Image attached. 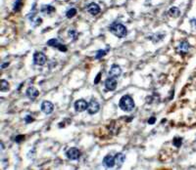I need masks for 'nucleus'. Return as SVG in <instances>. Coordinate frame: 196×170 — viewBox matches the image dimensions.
Instances as JSON below:
<instances>
[{"mask_svg": "<svg viewBox=\"0 0 196 170\" xmlns=\"http://www.w3.org/2000/svg\"><path fill=\"white\" fill-rule=\"evenodd\" d=\"M99 103L94 100V99H91V101L88 103V107H87V111H88L89 114H96L97 111H99Z\"/></svg>", "mask_w": 196, "mask_h": 170, "instance_id": "20e7f679", "label": "nucleus"}, {"mask_svg": "<svg viewBox=\"0 0 196 170\" xmlns=\"http://www.w3.org/2000/svg\"><path fill=\"white\" fill-rule=\"evenodd\" d=\"M87 11H88V13L92 16H96L100 12V7L96 3H90L89 5L87 6Z\"/></svg>", "mask_w": 196, "mask_h": 170, "instance_id": "f8f14e48", "label": "nucleus"}, {"mask_svg": "<svg viewBox=\"0 0 196 170\" xmlns=\"http://www.w3.org/2000/svg\"><path fill=\"white\" fill-rule=\"evenodd\" d=\"M106 55V51L104 50H99L96 54V56H95V59H101L102 57H104Z\"/></svg>", "mask_w": 196, "mask_h": 170, "instance_id": "412c9836", "label": "nucleus"}, {"mask_svg": "<svg viewBox=\"0 0 196 170\" xmlns=\"http://www.w3.org/2000/svg\"><path fill=\"white\" fill-rule=\"evenodd\" d=\"M100 77H101V73H98L97 76H96V78H95V80H94V83H95V84H97L98 82L100 81Z\"/></svg>", "mask_w": 196, "mask_h": 170, "instance_id": "a878e982", "label": "nucleus"}, {"mask_svg": "<svg viewBox=\"0 0 196 170\" xmlns=\"http://www.w3.org/2000/svg\"><path fill=\"white\" fill-rule=\"evenodd\" d=\"M121 74H122V69L119 67L118 65H113L110 69V72H109V75L110 77H119Z\"/></svg>", "mask_w": 196, "mask_h": 170, "instance_id": "9d476101", "label": "nucleus"}, {"mask_svg": "<svg viewBox=\"0 0 196 170\" xmlns=\"http://www.w3.org/2000/svg\"><path fill=\"white\" fill-rule=\"evenodd\" d=\"M66 156L71 160H77V159H80L81 152L78 151V149H76V148H72V149H70L69 151H67Z\"/></svg>", "mask_w": 196, "mask_h": 170, "instance_id": "39448f33", "label": "nucleus"}, {"mask_svg": "<svg viewBox=\"0 0 196 170\" xmlns=\"http://www.w3.org/2000/svg\"><path fill=\"white\" fill-rule=\"evenodd\" d=\"M105 87L107 90L109 91H114L117 87V79L115 77H109L105 81Z\"/></svg>", "mask_w": 196, "mask_h": 170, "instance_id": "1a4fd4ad", "label": "nucleus"}, {"mask_svg": "<svg viewBox=\"0 0 196 170\" xmlns=\"http://www.w3.org/2000/svg\"><path fill=\"white\" fill-rule=\"evenodd\" d=\"M40 10H41V12H43V13H45V14H51L55 11V8L51 5H43L42 7H41Z\"/></svg>", "mask_w": 196, "mask_h": 170, "instance_id": "f3484780", "label": "nucleus"}, {"mask_svg": "<svg viewBox=\"0 0 196 170\" xmlns=\"http://www.w3.org/2000/svg\"><path fill=\"white\" fill-rule=\"evenodd\" d=\"M181 144H182V139L181 138V137H174V140H173L174 146L177 147V148H180L181 146Z\"/></svg>", "mask_w": 196, "mask_h": 170, "instance_id": "a211bd4d", "label": "nucleus"}, {"mask_svg": "<svg viewBox=\"0 0 196 170\" xmlns=\"http://www.w3.org/2000/svg\"><path fill=\"white\" fill-rule=\"evenodd\" d=\"M25 121H26L27 123H30L32 121H33V118L32 115H27L26 117H25Z\"/></svg>", "mask_w": 196, "mask_h": 170, "instance_id": "b1692460", "label": "nucleus"}, {"mask_svg": "<svg viewBox=\"0 0 196 170\" xmlns=\"http://www.w3.org/2000/svg\"><path fill=\"white\" fill-rule=\"evenodd\" d=\"M103 164H104V166H106L108 168L113 167L116 164L115 163V156H113L112 155H107L103 159Z\"/></svg>", "mask_w": 196, "mask_h": 170, "instance_id": "9b49d317", "label": "nucleus"}, {"mask_svg": "<svg viewBox=\"0 0 196 170\" xmlns=\"http://www.w3.org/2000/svg\"><path fill=\"white\" fill-rule=\"evenodd\" d=\"M24 139H25V136H23V135H21V136H17L16 138H15V142L20 143L21 141H24Z\"/></svg>", "mask_w": 196, "mask_h": 170, "instance_id": "5701e85b", "label": "nucleus"}, {"mask_svg": "<svg viewBox=\"0 0 196 170\" xmlns=\"http://www.w3.org/2000/svg\"><path fill=\"white\" fill-rule=\"evenodd\" d=\"M125 159H126V157H125L124 153H122V152L117 153V155L115 156V163L117 165H119V166H122V164L125 161Z\"/></svg>", "mask_w": 196, "mask_h": 170, "instance_id": "2eb2a0df", "label": "nucleus"}, {"mask_svg": "<svg viewBox=\"0 0 196 170\" xmlns=\"http://www.w3.org/2000/svg\"><path fill=\"white\" fill-rule=\"evenodd\" d=\"M0 90H1L2 92H5V91L9 90V83H8L6 80H4V79L1 80V86H0Z\"/></svg>", "mask_w": 196, "mask_h": 170, "instance_id": "6ab92c4d", "label": "nucleus"}, {"mask_svg": "<svg viewBox=\"0 0 196 170\" xmlns=\"http://www.w3.org/2000/svg\"><path fill=\"white\" fill-rule=\"evenodd\" d=\"M47 45H49V46L56 47V48H58V49H59V50L62 51V52H66V51H67V47L65 46V45L59 43V41H58L57 39H55V38L50 39V40L48 41V42H47Z\"/></svg>", "mask_w": 196, "mask_h": 170, "instance_id": "6e6552de", "label": "nucleus"}, {"mask_svg": "<svg viewBox=\"0 0 196 170\" xmlns=\"http://www.w3.org/2000/svg\"><path fill=\"white\" fill-rule=\"evenodd\" d=\"M21 7H22V0H17L15 5H14V10L15 11H19Z\"/></svg>", "mask_w": 196, "mask_h": 170, "instance_id": "4be33fe9", "label": "nucleus"}, {"mask_svg": "<svg viewBox=\"0 0 196 170\" xmlns=\"http://www.w3.org/2000/svg\"><path fill=\"white\" fill-rule=\"evenodd\" d=\"M155 121H156V118L154 117H150V119L148 120V124H154V123H155Z\"/></svg>", "mask_w": 196, "mask_h": 170, "instance_id": "393cba45", "label": "nucleus"}, {"mask_svg": "<svg viewBox=\"0 0 196 170\" xmlns=\"http://www.w3.org/2000/svg\"><path fill=\"white\" fill-rule=\"evenodd\" d=\"M87 107H88V104L87 102H85L83 99H80V100H78L76 103H75V110L77 111H83L87 109Z\"/></svg>", "mask_w": 196, "mask_h": 170, "instance_id": "0eeeda50", "label": "nucleus"}, {"mask_svg": "<svg viewBox=\"0 0 196 170\" xmlns=\"http://www.w3.org/2000/svg\"><path fill=\"white\" fill-rule=\"evenodd\" d=\"M26 94H27V96L31 99V100H33V99H35L37 96H38L39 93H38V90L35 89V87H30V88L27 90Z\"/></svg>", "mask_w": 196, "mask_h": 170, "instance_id": "ddd939ff", "label": "nucleus"}, {"mask_svg": "<svg viewBox=\"0 0 196 170\" xmlns=\"http://www.w3.org/2000/svg\"><path fill=\"white\" fill-rule=\"evenodd\" d=\"M189 49V44L186 42V41H182V42L178 45V52L181 54H185Z\"/></svg>", "mask_w": 196, "mask_h": 170, "instance_id": "4468645a", "label": "nucleus"}, {"mask_svg": "<svg viewBox=\"0 0 196 170\" xmlns=\"http://www.w3.org/2000/svg\"><path fill=\"white\" fill-rule=\"evenodd\" d=\"M53 110H54V106L51 102L44 101V102H42V104H41V111H42L45 114H52Z\"/></svg>", "mask_w": 196, "mask_h": 170, "instance_id": "423d86ee", "label": "nucleus"}, {"mask_svg": "<svg viewBox=\"0 0 196 170\" xmlns=\"http://www.w3.org/2000/svg\"><path fill=\"white\" fill-rule=\"evenodd\" d=\"M119 106L124 111H131L135 109V102L130 95H125L121 98Z\"/></svg>", "mask_w": 196, "mask_h": 170, "instance_id": "f257e3e1", "label": "nucleus"}, {"mask_svg": "<svg viewBox=\"0 0 196 170\" xmlns=\"http://www.w3.org/2000/svg\"><path fill=\"white\" fill-rule=\"evenodd\" d=\"M109 30H110V31L112 32V34H113L115 36L119 37V38L125 37L128 34L127 27L122 24H117V23L112 24L111 26L109 27Z\"/></svg>", "mask_w": 196, "mask_h": 170, "instance_id": "f03ea898", "label": "nucleus"}, {"mask_svg": "<svg viewBox=\"0 0 196 170\" xmlns=\"http://www.w3.org/2000/svg\"><path fill=\"white\" fill-rule=\"evenodd\" d=\"M169 15L173 18H178L181 15V10L178 7H172L169 10Z\"/></svg>", "mask_w": 196, "mask_h": 170, "instance_id": "dca6fc26", "label": "nucleus"}, {"mask_svg": "<svg viewBox=\"0 0 196 170\" xmlns=\"http://www.w3.org/2000/svg\"><path fill=\"white\" fill-rule=\"evenodd\" d=\"M6 66H9V63H6V64H3V65H1V69H4L6 67Z\"/></svg>", "mask_w": 196, "mask_h": 170, "instance_id": "bb28decb", "label": "nucleus"}, {"mask_svg": "<svg viewBox=\"0 0 196 170\" xmlns=\"http://www.w3.org/2000/svg\"><path fill=\"white\" fill-rule=\"evenodd\" d=\"M76 14H77V10L75 9V8H71L70 10L67 11L66 16H67V18H68V19H71V18H73L74 16H76Z\"/></svg>", "mask_w": 196, "mask_h": 170, "instance_id": "aec40b11", "label": "nucleus"}, {"mask_svg": "<svg viewBox=\"0 0 196 170\" xmlns=\"http://www.w3.org/2000/svg\"><path fill=\"white\" fill-rule=\"evenodd\" d=\"M33 62L37 66H43L46 63V56L41 52H35L33 55Z\"/></svg>", "mask_w": 196, "mask_h": 170, "instance_id": "7ed1b4c3", "label": "nucleus"}]
</instances>
